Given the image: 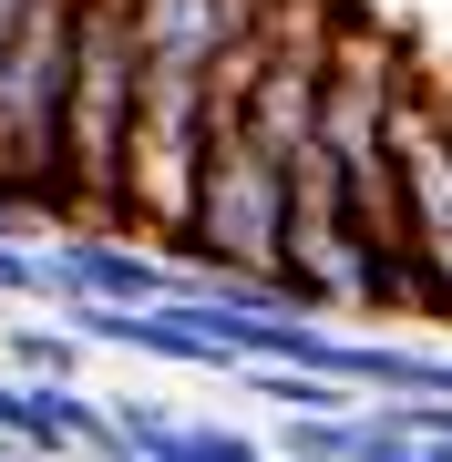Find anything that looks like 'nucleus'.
<instances>
[{
  "label": "nucleus",
  "mask_w": 452,
  "mask_h": 462,
  "mask_svg": "<svg viewBox=\"0 0 452 462\" xmlns=\"http://www.w3.org/2000/svg\"><path fill=\"white\" fill-rule=\"evenodd\" d=\"M134 103H144V51H134V0H72V72H62V226H124V154H134Z\"/></svg>",
  "instance_id": "nucleus-1"
},
{
  "label": "nucleus",
  "mask_w": 452,
  "mask_h": 462,
  "mask_svg": "<svg viewBox=\"0 0 452 462\" xmlns=\"http://www.w3.org/2000/svg\"><path fill=\"white\" fill-rule=\"evenodd\" d=\"M278 247H288V165L257 154L236 124L206 134V165H196V206H185V236H175V267L196 278H278Z\"/></svg>",
  "instance_id": "nucleus-2"
},
{
  "label": "nucleus",
  "mask_w": 452,
  "mask_h": 462,
  "mask_svg": "<svg viewBox=\"0 0 452 462\" xmlns=\"http://www.w3.org/2000/svg\"><path fill=\"white\" fill-rule=\"evenodd\" d=\"M62 72H72V0H21L0 32V185H21L51 226V165H62Z\"/></svg>",
  "instance_id": "nucleus-3"
},
{
  "label": "nucleus",
  "mask_w": 452,
  "mask_h": 462,
  "mask_svg": "<svg viewBox=\"0 0 452 462\" xmlns=\"http://www.w3.org/2000/svg\"><path fill=\"white\" fill-rule=\"evenodd\" d=\"M42 288H51V309H72V298L165 309V298L185 288V267L165 247H144V236H124V226H51L42 236Z\"/></svg>",
  "instance_id": "nucleus-4"
},
{
  "label": "nucleus",
  "mask_w": 452,
  "mask_h": 462,
  "mask_svg": "<svg viewBox=\"0 0 452 462\" xmlns=\"http://www.w3.org/2000/svg\"><path fill=\"white\" fill-rule=\"evenodd\" d=\"M236 391H247V401H268L278 421H309V411H360V391H339V380H318V370H278V360H247V370H236Z\"/></svg>",
  "instance_id": "nucleus-5"
},
{
  "label": "nucleus",
  "mask_w": 452,
  "mask_h": 462,
  "mask_svg": "<svg viewBox=\"0 0 452 462\" xmlns=\"http://www.w3.org/2000/svg\"><path fill=\"white\" fill-rule=\"evenodd\" d=\"M0 370L11 380H83V339L62 319H21V329H0Z\"/></svg>",
  "instance_id": "nucleus-6"
},
{
  "label": "nucleus",
  "mask_w": 452,
  "mask_h": 462,
  "mask_svg": "<svg viewBox=\"0 0 452 462\" xmlns=\"http://www.w3.org/2000/svg\"><path fill=\"white\" fill-rule=\"evenodd\" d=\"M268 462H360V421H350V411H309V421H278Z\"/></svg>",
  "instance_id": "nucleus-7"
},
{
  "label": "nucleus",
  "mask_w": 452,
  "mask_h": 462,
  "mask_svg": "<svg viewBox=\"0 0 452 462\" xmlns=\"http://www.w3.org/2000/svg\"><path fill=\"white\" fill-rule=\"evenodd\" d=\"M154 462H268V442H257L247 421H196V411H185V431Z\"/></svg>",
  "instance_id": "nucleus-8"
},
{
  "label": "nucleus",
  "mask_w": 452,
  "mask_h": 462,
  "mask_svg": "<svg viewBox=\"0 0 452 462\" xmlns=\"http://www.w3.org/2000/svg\"><path fill=\"white\" fill-rule=\"evenodd\" d=\"M103 411H114V431H124V452H165L175 442V431H185V411H175V401H144V391H114V401H103Z\"/></svg>",
  "instance_id": "nucleus-9"
},
{
  "label": "nucleus",
  "mask_w": 452,
  "mask_h": 462,
  "mask_svg": "<svg viewBox=\"0 0 452 462\" xmlns=\"http://www.w3.org/2000/svg\"><path fill=\"white\" fill-rule=\"evenodd\" d=\"M0 298H32V309H51V288H42V247L0 236Z\"/></svg>",
  "instance_id": "nucleus-10"
},
{
  "label": "nucleus",
  "mask_w": 452,
  "mask_h": 462,
  "mask_svg": "<svg viewBox=\"0 0 452 462\" xmlns=\"http://www.w3.org/2000/svg\"><path fill=\"white\" fill-rule=\"evenodd\" d=\"M0 442L21 452V380H11V370H0Z\"/></svg>",
  "instance_id": "nucleus-11"
}]
</instances>
